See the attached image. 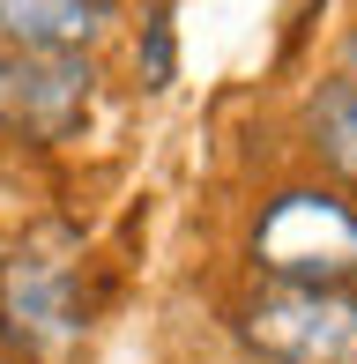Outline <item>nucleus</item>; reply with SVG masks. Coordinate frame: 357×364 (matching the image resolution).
Listing matches in <instances>:
<instances>
[{
  "label": "nucleus",
  "instance_id": "423d86ee",
  "mask_svg": "<svg viewBox=\"0 0 357 364\" xmlns=\"http://www.w3.org/2000/svg\"><path fill=\"white\" fill-rule=\"evenodd\" d=\"M305 134H313V149L357 186V90H350L343 75L313 90V105H305Z\"/></svg>",
  "mask_w": 357,
  "mask_h": 364
},
{
  "label": "nucleus",
  "instance_id": "20e7f679",
  "mask_svg": "<svg viewBox=\"0 0 357 364\" xmlns=\"http://www.w3.org/2000/svg\"><path fill=\"white\" fill-rule=\"evenodd\" d=\"M0 312H8V327L23 342H68L75 327H82L75 275L60 268V260H45V253L8 260V275H0Z\"/></svg>",
  "mask_w": 357,
  "mask_h": 364
},
{
  "label": "nucleus",
  "instance_id": "f257e3e1",
  "mask_svg": "<svg viewBox=\"0 0 357 364\" xmlns=\"http://www.w3.org/2000/svg\"><path fill=\"white\" fill-rule=\"evenodd\" d=\"M253 260L268 283L290 290H350L357 283V201L328 186L275 193L253 223Z\"/></svg>",
  "mask_w": 357,
  "mask_h": 364
},
{
  "label": "nucleus",
  "instance_id": "39448f33",
  "mask_svg": "<svg viewBox=\"0 0 357 364\" xmlns=\"http://www.w3.org/2000/svg\"><path fill=\"white\" fill-rule=\"evenodd\" d=\"M112 0H0V45L8 53H82L105 30Z\"/></svg>",
  "mask_w": 357,
  "mask_h": 364
},
{
  "label": "nucleus",
  "instance_id": "f03ea898",
  "mask_svg": "<svg viewBox=\"0 0 357 364\" xmlns=\"http://www.w3.org/2000/svg\"><path fill=\"white\" fill-rule=\"evenodd\" d=\"M246 342L268 364H357V297L268 283L246 305Z\"/></svg>",
  "mask_w": 357,
  "mask_h": 364
},
{
  "label": "nucleus",
  "instance_id": "6e6552de",
  "mask_svg": "<svg viewBox=\"0 0 357 364\" xmlns=\"http://www.w3.org/2000/svg\"><path fill=\"white\" fill-rule=\"evenodd\" d=\"M343 82H350V90H357V30H350V38H343Z\"/></svg>",
  "mask_w": 357,
  "mask_h": 364
},
{
  "label": "nucleus",
  "instance_id": "7ed1b4c3",
  "mask_svg": "<svg viewBox=\"0 0 357 364\" xmlns=\"http://www.w3.org/2000/svg\"><path fill=\"white\" fill-rule=\"evenodd\" d=\"M97 97L90 53H0V127L15 141H68Z\"/></svg>",
  "mask_w": 357,
  "mask_h": 364
},
{
  "label": "nucleus",
  "instance_id": "0eeeda50",
  "mask_svg": "<svg viewBox=\"0 0 357 364\" xmlns=\"http://www.w3.org/2000/svg\"><path fill=\"white\" fill-rule=\"evenodd\" d=\"M142 82H149V90L171 82V15L164 8L149 15V38H142Z\"/></svg>",
  "mask_w": 357,
  "mask_h": 364
}]
</instances>
